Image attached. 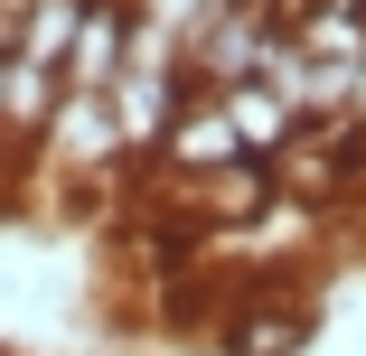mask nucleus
<instances>
[{"label":"nucleus","instance_id":"obj_6","mask_svg":"<svg viewBox=\"0 0 366 356\" xmlns=\"http://www.w3.org/2000/svg\"><path fill=\"white\" fill-rule=\"evenodd\" d=\"M216 113L235 122L244 160H263V169H272V160L291 151V141H301V113H291V103H282L272 85H226V94H216Z\"/></svg>","mask_w":366,"mask_h":356},{"label":"nucleus","instance_id":"obj_4","mask_svg":"<svg viewBox=\"0 0 366 356\" xmlns=\"http://www.w3.org/2000/svg\"><path fill=\"white\" fill-rule=\"evenodd\" d=\"M272 19L320 66H366V0H272Z\"/></svg>","mask_w":366,"mask_h":356},{"label":"nucleus","instance_id":"obj_8","mask_svg":"<svg viewBox=\"0 0 366 356\" xmlns=\"http://www.w3.org/2000/svg\"><path fill=\"white\" fill-rule=\"evenodd\" d=\"M347 131H366V66L347 76Z\"/></svg>","mask_w":366,"mask_h":356},{"label":"nucleus","instance_id":"obj_1","mask_svg":"<svg viewBox=\"0 0 366 356\" xmlns=\"http://www.w3.org/2000/svg\"><path fill=\"white\" fill-rule=\"evenodd\" d=\"M320 337L310 291H272V281H235V310L216 319V347L226 356H301Z\"/></svg>","mask_w":366,"mask_h":356},{"label":"nucleus","instance_id":"obj_9","mask_svg":"<svg viewBox=\"0 0 366 356\" xmlns=\"http://www.w3.org/2000/svg\"><path fill=\"white\" fill-rule=\"evenodd\" d=\"M0 356H19V347H0Z\"/></svg>","mask_w":366,"mask_h":356},{"label":"nucleus","instance_id":"obj_7","mask_svg":"<svg viewBox=\"0 0 366 356\" xmlns=\"http://www.w3.org/2000/svg\"><path fill=\"white\" fill-rule=\"evenodd\" d=\"M85 29V0H29V19H19V66H38V76H66V47H76Z\"/></svg>","mask_w":366,"mask_h":356},{"label":"nucleus","instance_id":"obj_3","mask_svg":"<svg viewBox=\"0 0 366 356\" xmlns=\"http://www.w3.org/2000/svg\"><path fill=\"white\" fill-rule=\"evenodd\" d=\"M38 160H47V169H66V178H104V169H122V131H113L104 94H56Z\"/></svg>","mask_w":366,"mask_h":356},{"label":"nucleus","instance_id":"obj_2","mask_svg":"<svg viewBox=\"0 0 366 356\" xmlns=\"http://www.w3.org/2000/svg\"><path fill=\"white\" fill-rule=\"evenodd\" d=\"M160 169H169V188H197V178H216V169H235L244 160V141H235V122L216 113V94H188L179 113H169V131H160V151H151Z\"/></svg>","mask_w":366,"mask_h":356},{"label":"nucleus","instance_id":"obj_5","mask_svg":"<svg viewBox=\"0 0 366 356\" xmlns=\"http://www.w3.org/2000/svg\"><path fill=\"white\" fill-rule=\"evenodd\" d=\"M122 47H132V10H122V0H85V29H76V47H66L56 94H113Z\"/></svg>","mask_w":366,"mask_h":356}]
</instances>
